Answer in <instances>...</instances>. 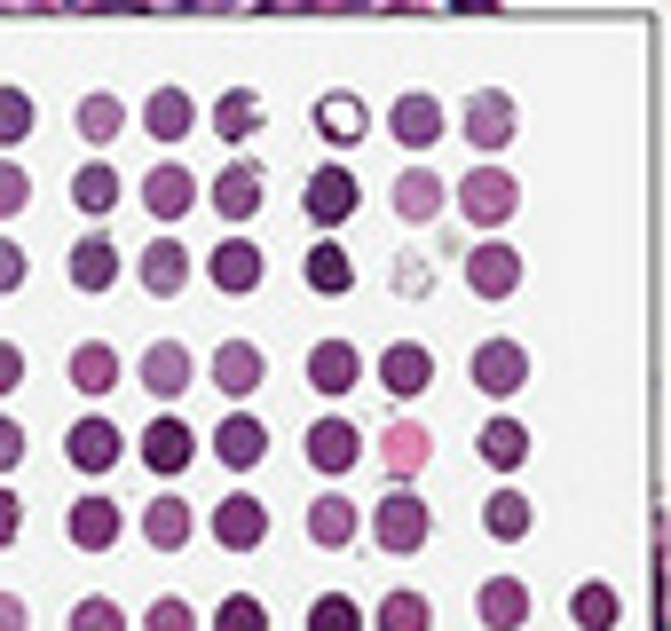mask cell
<instances>
[{
	"label": "cell",
	"instance_id": "13",
	"mask_svg": "<svg viewBox=\"0 0 671 631\" xmlns=\"http://www.w3.org/2000/svg\"><path fill=\"white\" fill-rule=\"evenodd\" d=\"M214 379H221L229 395H254V387H262V347H245V339H229V347L214 355Z\"/></svg>",
	"mask_w": 671,
	"mask_h": 631
},
{
	"label": "cell",
	"instance_id": "11",
	"mask_svg": "<svg viewBox=\"0 0 671 631\" xmlns=\"http://www.w3.org/2000/svg\"><path fill=\"white\" fill-rule=\"evenodd\" d=\"M466 135H474L482 150H497V142L514 135V103H506V96H474V103H466Z\"/></svg>",
	"mask_w": 671,
	"mask_h": 631
},
{
	"label": "cell",
	"instance_id": "22",
	"mask_svg": "<svg viewBox=\"0 0 671 631\" xmlns=\"http://www.w3.org/2000/svg\"><path fill=\"white\" fill-rule=\"evenodd\" d=\"M142 119H150V135H166V142H175V135H190V96H182V87H158Z\"/></svg>",
	"mask_w": 671,
	"mask_h": 631
},
{
	"label": "cell",
	"instance_id": "35",
	"mask_svg": "<svg viewBox=\"0 0 671 631\" xmlns=\"http://www.w3.org/2000/svg\"><path fill=\"white\" fill-rule=\"evenodd\" d=\"M254 119H262V103L254 96H221V111H214V127L237 142V135H254Z\"/></svg>",
	"mask_w": 671,
	"mask_h": 631
},
{
	"label": "cell",
	"instance_id": "2",
	"mask_svg": "<svg viewBox=\"0 0 671 631\" xmlns=\"http://www.w3.org/2000/svg\"><path fill=\"white\" fill-rule=\"evenodd\" d=\"M466 285H474L482 300H506V293L522 285V260H514L506 245H474V253H466Z\"/></svg>",
	"mask_w": 671,
	"mask_h": 631
},
{
	"label": "cell",
	"instance_id": "48",
	"mask_svg": "<svg viewBox=\"0 0 671 631\" xmlns=\"http://www.w3.org/2000/svg\"><path fill=\"white\" fill-rule=\"evenodd\" d=\"M17 536V497H0V545Z\"/></svg>",
	"mask_w": 671,
	"mask_h": 631
},
{
	"label": "cell",
	"instance_id": "36",
	"mask_svg": "<svg viewBox=\"0 0 671 631\" xmlns=\"http://www.w3.org/2000/svg\"><path fill=\"white\" fill-rule=\"evenodd\" d=\"M308 631H356V600H341V592H324V600L308 608Z\"/></svg>",
	"mask_w": 671,
	"mask_h": 631
},
{
	"label": "cell",
	"instance_id": "17",
	"mask_svg": "<svg viewBox=\"0 0 671 631\" xmlns=\"http://www.w3.org/2000/svg\"><path fill=\"white\" fill-rule=\"evenodd\" d=\"M182 277H190V260H182V245H175V237H158V245L142 253V285H150V293H175Z\"/></svg>",
	"mask_w": 671,
	"mask_h": 631
},
{
	"label": "cell",
	"instance_id": "3",
	"mask_svg": "<svg viewBox=\"0 0 671 631\" xmlns=\"http://www.w3.org/2000/svg\"><path fill=\"white\" fill-rule=\"evenodd\" d=\"M530 379V355L514 347V339H490L482 355H474V387H490V395H514Z\"/></svg>",
	"mask_w": 671,
	"mask_h": 631
},
{
	"label": "cell",
	"instance_id": "6",
	"mask_svg": "<svg viewBox=\"0 0 671 631\" xmlns=\"http://www.w3.org/2000/svg\"><path fill=\"white\" fill-rule=\"evenodd\" d=\"M111 536H119V505H111V497H79V505H71V545L103 553Z\"/></svg>",
	"mask_w": 671,
	"mask_h": 631
},
{
	"label": "cell",
	"instance_id": "28",
	"mask_svg": "<svg viewBox=\"0 0 671 631\" xmlns=\"http://www.w3.org/2000/svg\"><path fill=\"white\" fill-rule=\"evenodd\" d=\"M348 529H356V513H348L341 497H316V513H308V536H316V545H348Z\"/></svg>",
	"mask_w": 671,
	"mask_h": 631
},
{
	"label": "cell",
	"instance_id": "14",
	"mask_svg": "<svg viewBox=\"0 0 671 631\" xmlns=\"http://www.w3.org/2000/svg\"><path fill=\"white\" fill-rule=\"evenodd\" d=\"M348 206H356V183H348L341 166H324L316 183H308V214L316 221H348Z\"/></svg>",
	"mask_w": 671,
	"mask_h": 631
},
{
	"label": "cell",
	"instance_id": "45",
	"mask_svg": "<svg viewBox=\"0 0 671 631\" xmlns=\"http://www.w3.org/2000/svg\"><path fill=\"white\" fill-rule=\"evenodd\" d=\"M387 442H395V466H418V450H427V434H411V426L387 434Z\"/></svg>",
	"mask_w": 671,
	"mask_h": 631
},
{
	"label": "cell",
	"instance_id": "1",
	"mask_svg": "<svg viewBox=\"0 0 671 631\" xmlns=\"http://www.w3.org/2000/svg\"><path fill=\"white\" fill-rule=\"evenodd\" d=\"M379 545H387V553H418V545H427V505H418L411 490H395V497L379 505Z\"/></svg>",
	"mask_w": 671,
	"mask_h": 631
},
{
	"label": "cell",
	"instance_id": "20",
	"mask_svg": "<svg viewBox=\"0 0 671 631\" xmlns=\"http://www.w3.org/2000/svg\"><path fill=\"white\" fill-rule=\"evenodd\" d=\"M316 135L356 142V135H364V103H356V96H324V103H316Z\"/></svg>",
	"mask_w": 671,
	"mask_h": 631
},
{
	"label": "cell",
	"instance_id": "10",
	"mask_svg": "<svg viewBox=\"0 0 671 631\" xmlns=\"http://www.w3.org/2000/svg\"><path fill=\"white\" fill-rule=\"evenodd\" d=\"M356 450H364V442H356V426H341V418H324V426L308 434V459H316L324 474H341V466H356Z\"/></svg>",
	"mask_w": 671,
	"mask_h": 631
},
{
	"label": "cell",
	"instance_id": "43",
	"mask_svg": "<svg viewBox=\"0 0 671 631\" xmlns=\"http://www.w3.org/2000/svg\"><path fill=\"white\" fill-rule=\"evenodd\" d=\"M17 206H24V174L0 166V214H17Z\"/></svg>",
	"mask_w": 671,
	"mask_h": 631
},
{
	"label": "cell",
	"instance_id": "23",
	"mask_svg": "<svg viewBox=\"0 0 671 631\" xmlns=\"http://www.w3.org/2000/svg\"><path fill=\"white\" fill-rule=\"evenodd\" d=\"M395 135H403V142H435V135H443V111H435L427 96H403V103H395Z\"/></svg>",
	"mask_w": 671,
	"mask_h": 631
},
{
	"label": "cell",
	"instance_id": "25",
	"mask_svg": "<svg viewBox=\"0 0 671 631\" xmlns=\"http://www.w3.org/2000/svg\"><path fill=\"white\" fill-rule=\"evenodd\" d=\"M111 379H119V355H111V347H79V355H71V387L103 395Z\"/></svg>",
	"mask_w": 671,
	"mask_h": 631
},
{
	"label": "cell",
	"instance_id": "8",
	"mask_svg": "<svg viewBox=\"0 0 671 631\" xmlns=\"http://www.w3.org/2000/svg\"><path fill=\"white\" fill-rule=\"evenodd\" d=\"M482 623H490V631H522V623H530V592L506 584V576L482 584Z\"/></svg>",
	"mask_w": 671,
	"mask_h": 631
},
{
	"label": "cell",
	"instance_id": "31",
	"mask_svg": "<svg viewBox=\"0 0 671 631\" xmlns=\"http://www.w3.org/2000/svg\"><path fill=\"white\" fill-rule=\"evenodd\" d=\"M379 631H427V600L418 592H387L379 600Z\"/></svg>",
	"mask_w": 671,
	"mask_h": 631
},
{
	"label": "cell",
	"instance_id": "12",
	"mask_svg": "<svg viewBox=\"0 0 671 631\" xmlns=\"http://www.w3.org/2000/svg\"><path fill=\"white\" fill-rule=\"evenodd\" d=\"M111 277H119V253H111L103 237H88V245H71V285H79V293H103Z\"/></svg>",
	"mask_w": 671,
	"mask_h": 631
},
{
	"label": "cell",
	"instance_id": "34",
	"mask_svg": "<svg viewBox=\"0 0 671 631\" xmlns=\"http://www.w3.org/2000/svg\"><path fill=\"white\" fill-rule=\"evenodd\" d=\"M17 135H32V96L24 87H0V142H17Z\"/></svg>",
	"mask_w": 671,
	"mask_h": 631
},
{
	"label": "cell",
	"instance_id": "21",
	"mask_svg": "<svg viewBox=\"0 0 671 631\" xmlns=\"http://www.w3.org/2000/svg\"><path fill=\"white\" fill-rule=\"evenodd\" d=\"M142 198H150V214H182V206L198 198V183H190V174H175V166H158L150 183H142Z\"/></svg>",
	"mask_w": 671,
	"mask_h": 631
},
{
	"label": "cell",
	"instance_id": "46",
	"mask_svg": "<svg viewBox=\"0 0 671 631\" xmlns=\"http://www.w3.org/2000/svg\"><path fill=\"white\" fill-rule=\"evenodd\" d=\"M17 379H24V355H17V347H0V395H9Z\"/></svg>",
	"mask_w": 671,
	"mask_h": 631
},
{
	"label": "cell",
	"instance_id": "49",
	"mask_svg": "<svg viewBox=\"0 0 671 631\" xmlns=\"http://www.w3.org/2000/svg\"><path fill=\"white\" fill-rule=\"evenodd\" d=\"M0 631H24V608L17 600H0Z\"/></svg>",
	"mask_w": 671,
	"mask_h": 631
},
{
	"label": "cell",
	"instance_id": "19",
	"mask_svg": "<svg viewBox=\"0 0 671 631\" xmlns=\"http://www.w3.org/2000/svg\"><path fill=\"white\" fill-rule=\"evenodd\" d=\"M142 459H150L158 474H175V466H190V434H182L175 418H158V426L142 434Z\"/></svg>",
	"mask_w": 671,
	"mask_h": 631
},
{
	"label": "cell",
	"instance_id": "29",
	"mask_svg": "<svg viewBox=\"0 0 671 631\" xmlns=\"http://www.w3.org/2000/svg\"><path fill=\"white\" fill-rule=\"evenodd\" d=\"M262 442H269V434H262L254 418H229V426H221V459H229V466H254Z\"/></svg>",
	"mask_w": 671,
	"mask_h": 631
},
{
	"label": "cell",
	"instance_id": "24",
	"mask_svg": "<svg viewBox=\"0 0 671 631\" xmlns=\"http://www.w3.org/2000/svg\"><path fill=\"white\" fill-rule=\"evenodd\" d=\"M214 206H221V214H254V206H262V174H254V166H229L221 190H214Z\"/></svg>",
	"mask_w": 671,
	"mask_h": 631
},
{
	"label": "cell",
	"instance_id": "40",
	"mask_svg": "<svg viewBox=\"0 0 671 631\" xmlns=\"http://www.w3.org/2000/svg\"><path fill=\"white\" fill-rule=\"evenodd\" d=\"M71 190H79V206H88V214H103V206L119 198V183H111V174H103V166H88V174H79V183H71Z\"/></svg>",
	"mask_w": 671,
	"mask_h": 631
},
{
	"label": "cell",
	"instance_id": "5",
	"mask_svg": "<svg viewBox=\"0 0 671 631\" xmlns=\"http://www.w3.org/2000/svg\"><path fill=\"white\" fill-rule=\"evenodd\" d=\"M427 347H411V339H395L387 355H379V379H387V395H418V387H427Z\"/></svg>",
	"mask_w": 671,
	"mask_h": 631
},
{
	"label": "cell",
	"instance_id": "7",
	"mask_svg": "<svg viewBox=\"0 0 671 631\" xmlns=\"http://www.w3.org/2000/svg\"><path fill=\"white\" fill-rule=\"evenodd\" d=\"M214 285H221V293H254V285H262V253L245 245V237H229V245L214 253Z\"/></svg>",
	"mask_w": 671,
	"mask_h": 631
},
{
	"label": "cell",
	"instance_id": "38",
	"mask_svg": "<svg viewBox=\"0 0 671 631\" xmlns=\"http://www.w3.org/2000/svg\"><path fill=\"white\" fill-rule=\"evenodd\" d=\"M530 529V505L506 490V497H490V536H522Z\"/></svg>",
	"mask_w": 671,
	"mask_h": 631
},
{
	"label": "cell",
	"instance_id": "30",
	"mask_svg": "<svg viewBox=\"0 0 671 631\" xmlns=\"http://www.w3.org/2000/svg\"><path fill=\"white\" fill-rule=\"evenodd\" d=\"M522 450H530V434H522L514 418H497V426L482 434V459H490V466H522Z\"/></svg>",
	"mask_w": 671,
	"mask_h": 631
},
{
	"label": "cell",
	"instance_id": "4",
	"mask_svg": "<svg viewBox=\"0 0 671 631\" xmlns=\"http://www.w3.org/2000/svg\"><path fill=\"white\" fill-rule=\"evenodd\" d=\"M214 536L229 553H254L262 536H269V513L254 505V497H221V513H214Z\"/></svg>",
	"mask_w": 671,
	"mask_h": 631
},
{
	"label": "cell",
	"instance_id": "16",
	"mask_svg": "<svg viewBox=\"0 0 671 631\" xmlns=\"http://www.w3.org/2000/svg\"><path fill=\"white\" fill-rule=\"evenodd\" d=\"M63 450H71V459L88 466V474H103V466L119 459V434H111L103 418H88V426H71V442H63Z\"/></svg>",
	"mask_w": 671,
	"mask_h": 631
},
{
	"label": "cell",
	"instance_id": "26",
	"mask_svg": "<svg viewBox=\"0 0 671 631\" xmlns=\"http://www.w3.org/2000/svg\"><path fill=\"white\" fill-rule=\"evenodd\" d=\"M348 277H356V268H348L341 245H316V253H308V285H316V293H348Z\"/></svg>",
	"mask_w": 671,
	"mask_h": 631
},
{
	"label": "cell",
	"instance_id": "15",
	"mask_svg": "<svg viewBox=\"0 0 671 631\" xmlns=\"http://www.w3.org/2000/svg\"><path fill=\"white\" fill-rule=\"evenodd\" d=\"M466 214H474V221H506V214H514V183L482 166L474 183H466Z\"/></svg>",
	"mask_w": 671,
	"mask_h": 631
},
{
	"label": "cell",
	"instance_id": "18",
	"mask_svg": "<svg viewBox=\"0 0 671 631\" xmlns=\"http://www.w3.org/2000/svg\"><path fill=\"white\" fill-rule=\"evenodd\" d=\"M142 379H150L158 395H182V387H190V355H182L175 339H166V347H150V355H142Z\"/></svg>",
	"mask_w": 671,
	"mask_h": 631
},
{
	"label": "cell",
	"instance_id": "33",
	"mask_svg": "<svg viewBox=\"0 0 671 631\" xmlns=\"http://www.w3.org/2000/svg\"><path fill=\"white\" fill-rule=\"evenodd\" d=\"M576 623H584V631H609V623H616V592H609V584H584V592H576Z\"/></svg>",
	"mask_w": 671,
	"mask_h": 631
},
{
	"label": "cell",
	"instance_id": "41",
	"mask_svg": "<svg viewBox=\"0 0 671 631\" xmlns=\"http://www.w3.org/2000/svg\"><path fill=\"white\" fill-rule=\"evenodd\" d=\"M71 631H119V608L111 600H79L71 608Z\"/></svg>",
	"mask_w": 671,
	"mask_h": 631
},
{
	"label": "cell",
	"instance_id": "44",
	"mask_svg": "<svg viewBox=\"0 0 671 631\" xmlns=\"http://www.w3.org/2000/svg\"><path fill=\"white\" fill-rule=\"evenodd\" d=\"M17 285H24V253L0 245V293H17Z\"/></svg>",
	"mask_w": 671,
	"mask_h": 631
},
{
	"label": "cell",
	"instance_id": "39",
	"mask_svg": "<svg viewBox=\"0 0 671 631\" xmlns=\"http://www.w3.org/2000/svg\"><path fill=\"white\" fill-rule=\"evenodd\" d=\"M79 135H88V142H111V135H119V103H111V96H96L88 111H79Z\"/></svg>",
	"mask_w": 671,
	"mask_h": 631
},
{
	"label": "cell",
	"instance_id": "9",
	"mask_svg": "<svg viewBox=\"0 0 671 631\" xmlns=\"http://www.w3.org/2000/svg\"><path fill=\"white\" fill-rule=\"evenodd\" d=\"M308 379H316L324 395H341V387H356V347H348V339H324V347L308 355Z\"/></svg>",
	"mask_w": 671,
	"mask_h": 631
},
{
	"label": "cell",
	"instance_id": "47",
	"mask_svg": "<svg viewBox=\"0 0 671 631\" xmlns=\"http://www.w3.org/2000/svg\"><path fill=\"white\" fill-rule=\"evenodd\" d=\"M17 450H24V434H17L9 418H0V466H17Z\"/></svg>",
	"mask_w": 671,
	"mask_h": 631
},
{
	"label": "cell",
	"instance_id": "32",
	"mask_svg": "<svg viewBox=\"0 0 671 631\" xmlns=\"http://www.w3.org/2000/svg\"><path fill=\"white\" fill-rule=\"evenodd\" d=\"M142 529H150V545H182V536H190V513H182V497H158Z\"/></svg>",
	"mask_w": 671,
	"mask_h": 631
},
{
	"label": "cell",
	"instance_id": "27",
	"mask_svg": "<svg viewBox=\"0 0 671 631\" xmlns=\"http://www.w3.org/2000/svg\"><path fill=\"white\" fill-rule=\"evenodd\" d=\"M395 206H403L411 221H427V214L443 206V183H435V174H403V183H395Z\"/></svg>",
	"mask_w": 671,
	"mask_h": 631
},
{
	"label": "cell",
	"instance_id": "37",
	"mask_svg": "<svg viewBox=\"0 0 671 631\" xmlns=\"http://www.w3.org/2000/svg\"><path fill=\"white\" fill-rule=\"evenodd\" d=\"M214 631H269V615H262V600H221V615H214Z\"/></svg>",
	"mask_w": 671,
	"mask_h": 631
},
{
	"label": "cell",
	"instance_id": "42",
	"mask_svg": "<svg viewBox=\"0 0 671 631\" xmlns=\"http://www.w3.org/2000/svg\"><path fill=\"white\" fill-rule=\"evenodd\" d=\"M150 631H190V608H182V600H158V608H150Z\"/></svg>",
	"mask_w": 671,
	"mask_h": 631
}]
</instances>
